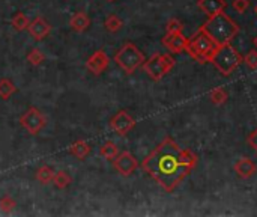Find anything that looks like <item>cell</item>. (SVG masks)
<instances>
[{
	"label": "cell",
	"instance_id": "obj_4",
	"mask_svg": "<svg viewBox=\"0 0 257 217\" xmlns=\"http://www.w3.org/2000/svg\"><path fill=\"white\" fill-rule=\"evenodd\" d=\"M244 62V57L241 56V53L232 47L230 44H223L218 45L211 63L223 74V76H230L235 73V69H238V66Z\"/></svg>",
	"mask_w": 257,
	"mask_h": 217
},
{
	"label": "cell",
	"instance_id": "obj_13",
	"mask_svg": "<svg viewBox=\"0 0 257 217\" xmlns=\"http://www.w3.org/2000/svg\"><path fill=\"white\" fill-rule=\"evenodd\" d=\"M233 168H235L236 174L239 175V178H242V180L251 178L253 175H256L257 172L256 163H254L251 159H247V157H241V159L235 163Z\"/></svg>",
	"mask_w": 257,
	"mask_h": 217
},
{
	"label": "cell",
	"instance_id": "obj_1",
	"mask_svg": "<svg viewBox=\"0 0 257 217\" xmlns=\"http://www.w3.org/2000/svg\"><path fill=\"white\" fill-rule=\"evenodd\" d=\"M199 157L182 150L172 137H166L142 163V169L167 193L175 192L196 168Z\"/></svg>",
	"mask_w": 257,
	"mask_h": 217
},
{
	"label": "cell",
	"instance_id": "obj_24",
	"mask_svg": "<svg viewBox=\"0 0 257 217\" xmlns=\"http://www.w3.org/2000/svg\"><path fill=\"white\" fill-rule=\"evenodd\" d=\"M26 59H27V62H29L30 65L36 66V65H41V63L45 60V54H44L39 48H32V50L27 53Z\"/></svg>",
	"mask_w": 257,
	"mask_h": 217
},
{
	"label": "cell",
	"instance_id": "obj_20",
	"mask_svg": "<svg viewBox=\"0 0 257 217\" xmlns=\"http://www.w3.org/2000/svg\"><path fill=\"white\" fill-rule=\"evenodd\" d=\"M104 27H105V30L110 32V33H117V32L123 27V21H122L117 15L111 14V15H108V17L105 18Z\"/></svg>",
	"mask_w": 257,
	"mask_h": 217
},
{
	"label": "cell",
	"instance_id": "obj_11",
	"mask_svg": "<svg viewBox=\"0 0 257 217\" xmlns=\"http://www.w3.org/2000/svg\"><path fill=\"white\" fill-rule=\"evenodd\" d=\"M161 42L170 53L179 54V53L185 51L188 38H185L182 33H166V36L163 38Z\"/></svg>",
	"mask_w": 257,
	"mask_h": 217
},
{
	"label": "cell",
	"instance_id": "obj_18",
	"mask_svg": "<svg viewBox=\"0 0 257 217\" xmlns=\"http://www.w3.org/2000/svg\"><path fill=\"white\" fill-rule=\"evenodd\" d=\"M99 154H101V157H104L105 160H110V162H113L116 157H117V154H119V150H117V147H116V143L114 142H111V140H107L102 147H101V150H99Z\"/></svg>",
	"mask_w": 257,
	"mask_h": 217
},
{
	"label": "cell",
	"instance_id": "obj_25",
	"mask_svg": "<svg viewBox=\"0 0 257 217\" xmlns=\"http://www.w3.org/2000/svg\"><path fill=\"white\" fill-rule=\"evenodd\" d=\"M184 30V24L181 20L178 18H170L166 24V32L167 33H182Z\"/></svg>",
	"mask_w": 257,
	"mask_h": 217
},
{
	"label": "cell",
	"instance_id": "obj_27",
	"mask_svg": "<svg viewBox=\"0 0 257 217\" xmlns=\"http://www.w3.org/2000/svg\"><path fill=\"white\" fill-rule=\"evenodd\" d=\"M244 63L250 69H257V50H250L247 56L244 57Z\"/></svg>",
	"mask_w": 257,
	"mask_h": 217
},
{
	"label": "cell",
	"instance_id": "obj_17",
	"mask_svg": "<svg viewBox=\"0 0 257 217\" xmlns=\"http://www.w3.org/2000/svg\"><path fill=\"white\" fill-rule=\"evenodd\" d=\"M229 100V94L224 88L218 86V88H214L211 92H209V101L215 106H223L226 104Z\"/></svg>",
	"mask_w": 257,
	"mask_h": 217
},
{
	"label": "cell",
	"instance_id": "obj_19",
	"mask_svg": "<svg viewBox=\"0 0 257 217\" xmlns=\"http://www.w3.org/2000/svg\"><path fill=\"white\" fill-rule=\"evenodd\" d=\"M54 169L53 168H50V166H41L38 171H36V180L41 183V184H50V183H53V178H54Z\"/></svg>",
	"mask_w": 257,
	"mask_h": 217
},
{
	"label": "cell",
	"instance_id": "obj_28",
	"mask_svg": "<svg viewBox=\"0 0 257 217\" xmlns=\"http://www.w3.org/2000/svg\"><path fill=\"white\" fill-rule=\"evenodd\" d=\"M232 8H233L235 12L244 14V12H247V9L250 8V0H233V2H232Z\"/></svg>",
	"mask_w": 257,
	"mask_h": 217
},
{
	"label": "cell",
	"instance_id": "obj_3",
	"mask_svg": "<svg viewBox=\"0 0 257 217\" xmlns=\"http://www.w3.org/2000/svg\"><path fill=\"white\" fill-rule=\"evenodd\" d=\"M217 44L208 36V33L203 29H199L193 36L188 38L187 42V48L185 51L199 63H206L211 62L215 50H217Z\"/></svg>",
	"mask_w": 257,
	"mask_h": 217
},
{
	"label": "cell",
	"instance_id": "obj_14",
	"mask_svg": "<svg viewBox=\"0 0 257 217\" xmlns=\"http://www.w3.org/2000/svg\"><path fill=\"white\" fill-rule=\"evenodd\" d=\"M226 6H227L226 0H199L197 2V8L203 14H206V17H212L218 12H223Z\"/></svg>",
	"mask_w": 257,
	"mask_h": 217
},
{
	"label": "cell",
	"instance_id": "obj_32",
	"mask_svg": "<svg viewBox=\"0 0 257 217\" xmlns=\"http://www.w3.org/2000/svg\"><path fill=\"white\" fill-rule=\"evenodd\" d=\"M107 2H114V0H107Z\"/></svg>",
	"mask_w": 257,
	"mask_h": 217
},
{
	"label": "cell",
	"instance_id": "obj_9",
	"mask_svg": "<svg viewBox=\"0 0 257 217\" xmlns=\"http://www.w3.org/2000/svg\"><path fill=\"white\" fill-rule=\"evenodd\" d=\"M113 166L122 177H131L137 171L139 162L131 153L123 151V153L117 154V157L113 160Z\"/></svg>",
	"mask_w": 257,
	"mask_h": 217
},
{
	"label": "cell",
	"instance_id": "obj_2",
	"mask_svg": "<svg viewBox=\"0 0 257 217\" xmlns=\"http://www.w3.org/2000/svg\"><path fill=\"white\" fill-rule=\"evenodd\" d=\"M200 29H203L217 45L230 44L239 33V24L233 21L224 11L208 17Z\"/></svg>",
	"mask_w": 257,
	"mask_h": 217
},
{
	"label": "cell",
	"instance_id": "obj_7",
	"mask_svg": "<svg viewBox=\"0 0 257 217\" xmlns=\"http://www.w3.org/2000/svg\"><path fill=\"white\" fill-rule=\"evenodd\" d=\"M20 124L21 127L32 136H36L41 133V130L47 125V119L45 116L41 113L39 109L36 107H29L20 118Z\"/></svg>",
	"mask_w": 257,
	"mask_h": 217
},
{
	"label": "cell",
	"instance_id": "obj_10",
	"mask_svg": "<svg viewBox=\"0 0 257 217\" xmlns=\"http://www.w3.org/2000/svg\"><path fill=\"white\" fill-rule=\"evenodd\" d=\"M110 65V57L105 54L104 50H96L87 60H86V68L95 74V76H99L102 74Z\"/></svg>",
	"mask_w": 257,
	"mask_h": 217
},
{
	"label": "cell",
	"instance_id": "obj_5",
	"mask_svg": "<svg viewBox=\"0 0 257 217\" xmlns=\"http://www.w3.org/2000/svg\"><path fill=\"white\" fill-rule=\"evenodd\" d=\"M145 54L133 42H125L114 54V62L128 76L134 74L145 63Z\"/></svg>",
	"mask_w": 257,
	"mask_h": 217
},
{
	"label": "cell",
	"instance_id": "obj_12",
	"mask_svg": "<svg viewBox=\"0 0 257 217\" xmlns=\"http://www.w3.org/2000/svg\"><path fill=\"white\" fill-rule=\"evenodd\" d=\"M27 30L30 33V36L36 41H42L44 38L48 36V33L51 32V26L48 21H45L42 17H36L35 20H32L27 26Z\"/></svg>",
	"mask_w": 257,
	"mask_h": 217
},
{
	"label": "cell",
	"instance_id": "obj_26",
	"mask_svg": "<svg viewBox=\"0 0 257 217\" xmlns=\"http://www.w3.org/2000/svg\"><path fill=\"white\" fill-rule=\"evenodd\" d=\"M15 201L11 198V196H8V195H5L2 199H0V210L2 211H5V213H9V211H12L14 208H15Z\"/></svg>",
	"mask_w": 257,
	"mask_h": 217
},
{
	"label": "cell",
	"instance_id": "obj_23",
	"mask_svg": "<svg viewBox=\"0 0 257 217\" xmlns=\"http://www.w3.org/2000/svg\"><path fill=\"white\" fill-rule=\"evenodd\" d=\"M17 92V86L9 80V79H2L0 80V98L2 100H9L12 94Z\"/></svg>",
	"mask_w": 257,
	"mask_h": 217
},
{
	"label": "cell",
	"instance_id": "obj_31",
	"mask_svg": "<svg viewBox=\"0 0 257 217\" xmlns=\"http://www.w3.org/2000/svg\"><path fill=\"white\" fill-rule=\"evenodd\" d=\"M254 11H256V14H257V5H256V8H254Z\"/></svg>",
	"mask_w": 257,
	"mask_h": 217
},
{
	"label": "cell",
	"instance_id": "obj_15",
	"mask_svg": "<svg viewBox=\"0 0 257 217\" xmlns=\"http://www.w3.org/2000/svg\"><path fill=\"white\" fill-rule=\"evenodd\" d=\"M69 26L74 32L77 33H83L89 29L90 26V18L86 12H77L71 17L69 20Z\"/></svg>",
	"mask_w": 257,
	"mask_h": 217
},
{
	"label": "cell",
	"instance_id": "obj_30",
	"mask_svg": "<svg viewBox=\"0 0 257 217\" xmlns=\"http://www.w3.org/2000/svg\"><path fill=\"white\" fill-rule=\"evenodd\" d=\"M253 44H254V47H256V50H257V36L253 39Z\"/></svg>",
	"mask_w": 257,
	"mask_h": 217
},
{
	"label": "cell",
	"instance_id": "obj_6",
	"mask_svg": "<svg viewBox=\"0 0 257 217\" xmlns=\"http://www.w3.org/2000/svg\"><path fill=\"white\" fill-rule=\"evenodd\" d=\"M175 63L176 60L172 54L155 53L148 60H145L142 66H143V71L149 76V79H152L154 82H160L166 74L172 71Z\"/></svg>",
	"mask_w": 257,
	"mask_h": 217
},
{
	"label": "cell",
	"instance_id": "obj_29",
	"mask_svg": "<svg viewBox=\"0 0 257 217\" xmlns=\"http://www.w3.org/2000/svg\"><path fill=\"white\" fill-rule=\"evenodd\" d=\"M247 143L257 153V128L250 133V136L247 137Z\"/></svg>",
	"mask_w": 257,
	"mask_h": 217
},
{
	"label": "cell",
	"instance_id": "obj_21",
	"mask_svg": "<svg viewBox=\"0 0 257 217\" xmlns=\"http://www.w3.org/2000/svg\"><path fill=\"white\" fill-rule=\"evenodd\" d=\"M71 183H72V178H71V175H69L66 171H59V172L54 174L53 184H54L57 189L63 190V189H66Z\"/></svg>",
	"mask_w": 257,
	"mask_h": 217
},
{
	"label": "cell",
	"instance_id": "obj_22",
	"mask_svg": "<svg viewBox=\"0 0 257 217\" xmlns=\"http://www.w3.org/2000/svg\"><path fill=\"white\" fill-rule=\"evenodd\" d=\"M29 23H30V20H29V17H27L24 12H17V14L14 15V18L11 20V24H12V27H14L17 32L26 30L27 26H29Z\"/></svg>",
	"mask_w": 257,
	"mask_h": 217
},
{
	"label": "cell",
	"instance_id": "obj_8",
	"mask_svg": "<svg viewBox=\"0 0 257 217\" xmlns=\"http://www.w3.org/2000/svg\"><path fill=\"white\" fill-rule=\"evenodd\" d=\"M110 127L113 131H116L119 136H126L134 127H136V119L126 112V110H119L111 119H110Z\"/></svg>",
	"mask_w": 257,
	"mask_h": 217
},
{
	"label": "cell",
	"instance_id": "obj_16",
	"mask_svg": "<svg viewBox=\"0 0 257 217\" xmlns=\"http://www.w3.org/2000/svg\"><path fill=\"white\" fill-rule=\"evenodd\" d=\"M90 151H92V147L86 140H77L69 147V153L78 160H84L90 154Z\"/></svg>",
	"mask_w": 257,
	"mask_h": 217
}]
</instances>
